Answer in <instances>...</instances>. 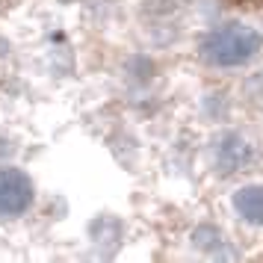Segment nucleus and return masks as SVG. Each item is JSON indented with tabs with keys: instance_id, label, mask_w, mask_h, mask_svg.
I'll return each mask as SVG.
<instances>
[{
	"instance_id": "1",
	"label": "nucleus",
	"mask_w": 263,
	"mask_h": 263,
	"mask_svg": "<svg viewBox=\"0 0 263 263\" xmlns=\"http://www.w3.org/2000/svg\"><path fill=\"white\" fill-rule=\"evenodd\" d=\"M263 53V33L249 21L228 18L222 24L204 30V36L195 45V57L201 65L213 71H237L249 68Z\"/></svg>"
},
{
	"instance_id": "4",
	"label": "nucleus",
	"mask_w": 263,
	"mask_h": 263,
	"mask_svg": "<svg viewBox=\"0 0 263 263\" xmlns=\"http://www.w3.org/2000/svg\"><path fill=\"white\" fill-rule=\"evenodd\" d=\"M231 213L237 216L242 225L263 228V183L251 180L231 192Z\"/></svg>"
},
{
	"instance_id": "3",
	"label": "nucleus",
	"mask_w": 263,
	"mask_h": 263,
	"mask_svg": "<svg viewBox=\"0 0 263 263\" xmlns=\"http://www.w3.org/2000/svg\"><path fill=\"white\" fill-rule=\"evenodd\" d=\"M36 204V183L27 175L24 168L0 166V222L9 219H21L24 213H30V207Z\"/></svg>"
},
{
	"instance_id": "2",
	"label": "nucleus",
	"mask_w": 263,
	"mask_h": 263,
	"mask_svg": "<svg viewBox=\"0 0 263 263\" xmlns=\"http://www.w3.org/2000/svg\"><path fill=\"white\" fill-rule=\"evenodd\" d=\"M207 160L216 175L237 178L260 163V145L254 142L251 133L239 127H219L207 142Z\"/></svg>"
}]
</instances>
